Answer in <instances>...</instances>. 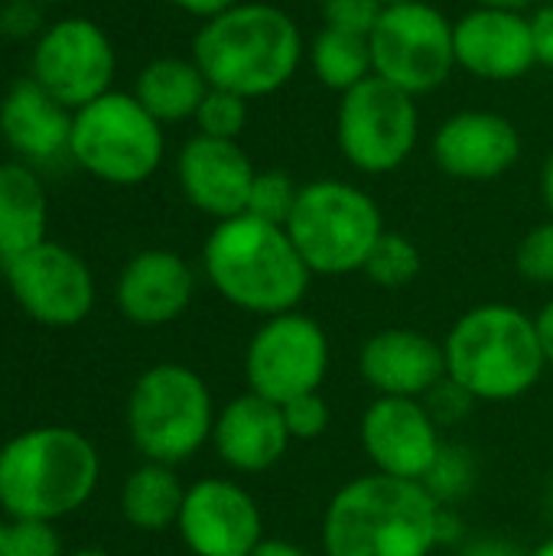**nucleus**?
<instances>
[{
  "label": "nucleus",
  "instance_id": "1",
  "mask_svg": "<svg viewBox=\"0 0 553 556\" xmlns=\"http://www.w3.org/2000/svg\"><path fill=\"white\" fill-rule=\"evenodd\" d=\"M443 505L424 489L381 472L349 479L326 505V556H433Z\"/></svg>",
  "mask_w": 553,
  "mask_h": 556
},
{
  "label": "nucleus",
  "instance_id": "2",
  "mask_svg": "<svg viewBox=\"0 0 553 556\" xmlns=\"http://www.w3.org/2000/svg\"><path fill=\"white\" fill-rule=\"evenodd\" d=\"M303 59L306 42L297 20L284 7L261 0H241L205 20L192 39V62L205 81L244 101L277 94L290 85Z\"/></svg>",
  "mask_w": 553,
  "mask_h": 556
},
{
  "label": "nucleus",
  "instance_id": "3",
  "mask_svg": "<svg viewBox=\"0 0 553 556\" xmlns=\"http://www.w3.org/2000/svg\"><path fill=\"white\" fill-rule=\"evenodd\" d=\"M202 270L228 306L261 319L300 309L313 280L287 228L248 212L215 222L202 244Z\"/></svg>",
  "mask_w": 553,
  "mask_h": 556
},
{
  "label": "nucleus",
  "instance_id": "4",
  "mask_svg": "<svg viewBox=\"0 0 553 556\" xmlns=\"http://www.w3.org/2000/svg\"><path fill=\"white\" fill-rule=\"evenodd\" d=\"M101 459L68 427H33L0 446V508L10 521H59L95 495Z\"/></svg>",
  "mask_w": 553,
  "mask_h": 556
},
{
  "label": "nucleus",
  "instance_id": "5",
  "mask_svg": "<svg viewBox=\"0 0 553 556\" xmlns=\"http://www.w3.org/2000/svg\"><path fill=\"white\" fill-rule=\"evenodd\" d=\"M447 375L479 404H508L525 397L548 358L538 323L512 303H482L466 309L443 339Z\"/></svg>",
  "mask_w": 553,
  "mask_h": 556
},
{
  "label": "nucleus",
  "instance_id": "6",
  "mask_svg": "<svg viewBox=\"0 0 553 556\" xmlns=\"http://www.w3.org/2000/svg\"><path fill=\"white\" fill-rule=\"evenodd\" d=\"M212 391L199 371L179 362L147 368L127 397V430L147 463L179 466L192 459L215 430Z\"/></svg>",
  "mask_w": 553,
  "mask_h": 556
},
{
  "label": "nucleus",
  "instance_id": "7",
  "mask_svg": "<svg viewBox=\"0 0 553 556\" xmlns=\"http://www.w3.org/2000/svg\"><path fill=\"white\" fill-rule=\"evenodd\" d=\"M378 202L342 179H316L300 186L287 235L313 277L359 274L385 235Z\"/></svg>",
  "mask_w": 553,
  "mask_h": 556
},
{
  "label": "nucleus",
  "instance_id": "8",
  "mask_svg": "<svg viewBox=\"0 0 553 556\" xmlns=\"http://www.w3.org/2000/svg\"><path fill=\"white\" fill-rule=\"evenodd\" d=\"M163 124L124 91H108L72 114V160L108 186H140L163 163Z\"/></svg>",
  "mask_w": 553,
  "mask_h": 556
},
{
  "label": "nucleus",
  "instance_id": "9",
  "mask_svg": "<svg viewBox=\"0 0 553 556\" xmlns=\"http://www.w3.org/2000/svg\"><path fill=\"white\" fill-rule=\"evenodd\" d=\"M417 98L381 81L378 75L339 94L336 140L352 169L365 176H388L411 160V153L417 150Z\"/></svg>",
  "mask_w": 553,
  "mask_h": 556
},
{
  "label": "nucleus",
  "instance_id": "10",
  "mask_svg": "<svg viewBox=\"0 0 553 556\" xmlns=\"http://www.w3.org/2000/svg\"><path fill=\"white\" fill-rule=\"evenodd\" d=\"M368 46L375 75L411 98L443 88L456 72L453 20L427 0L385 7Z\"/></svg>",
  "mask_w": 553,
  "mask_h": 556
},
{
  "label": "nucleus",
  "instance_id": "11",
  "mask_svg": "<svg viewBox=\"0 0 553 556\" xmlns=\"http://www.w3.org/2000/svg\"><path fill=\"white\" fill-rule=\"evenodd\" d=\"M326 371H329L326 329L300 309L261 319V326L254 329L244 349L248 391L274 404H287L300 394L319 391Z\"/></svg>",
  "mask_w": 553,
  "mask_h": 556
},
{
  "label": "nucleus",
  "instance_id": "12",
  "mask_svg": "<svg viewBox=\"0 0 553 556\" xmlns=\"http://www.w3.org/2000/svg\"><path fill=\"white\" fill-rule=\"evenodd\" d=\"M10 293L29 319L49 329H72L88 319L95 306V277L88 264L55 244L42 241L3 264Z\"/></svg>",
  "mask_w": 553,
  "mask_h": 556
},
{
  "label": "nucleus",
  "instance_id": "13",
  "mask_svg": "<svg viewBox=\"0 0 553 556\" xmlns=\"http://www.w3.org/2000/svg\"><path fill=\"white\" fill-rule=\"evenodd\" d=\"M114 68L117 59L108 33L85 16L49 26L33 49V78L68 111L108 94Z\"/></svg>",
  "mask_w": 553,
  "mask_h": 556
},
{
  "label": "nucleus",
  "instance_id": "14",
  "mask_svg": "<svg viewBox=\"0 0 553 556\" xmlns=\"http://www.w3.org/2000/svg\"><path fill=\"white\" fill-rule=\"evenodd\" d=\"M176 531L192 556H251L264 541V515L235 479H199L186 489Z\"/></svg>",
  "mask_w": 553,
  "mask_h": 556
},
{
  "label": "nucleus",
  "instance_id": "15",
  "mask_svg": "<svg viewBox=\"0 0 553 556\" xmlns=\"http://www.w3.org/2000/svg\"><path fill=\"white\" fill-rule=\"evenodd\" d=\"M362 453L372 472L424 482L443 450V430L414 397H375L359 424Z\"/></svg>",
  "mask_w": 553,
  "mask_h": 556
},
{
  "label": "nucleus",
  "instance_id": "16",
  "mask_svg": "<svg viewBox=\"0 0 553 556\" xmlns=\"http://www.w3.org/2000/svg\"><path fill=\"white\" fill-rule=\"evenodd\" d=\"M456 68H466L479 81H518L535 65L531 16L495 7H473L453 20Z\"/></svg>",
  "mask_w": 553,
  "mask_h": 556
},
{
  "label": "nucleus",
  "instance_id": "17",
  "mask_svg": "<svg viewBox=\"0 0 553 556\" xmlns=\"http://www.w3.org/2000/svg\"><path fill=\"white\" fill-rule=\"evenodd\" d=\"M430 156L460 182H492L521 160V130L495 111H456L437 127Z\"/></svg>",
  "mask_w": 553,
  "mask_h": 556
},
{
  "label": "nucleus",
  "instance_id": "18",
  "mask_svg": "<svg viewBox=\"0 0 553 556\" xmlns=\"http://www.w3.org/2000/svg\"><path fill=\"white\" fill-rule=\"evenodd\" d=\"M254 176L257 169L238 140H215L196 134L183 143L176 156V179L186 202L215 222L248 212Z\"/></svg>",
  "mask_w": 553,
  "mask_h": 556
},
{
  "label": "nucleus",
  "instance_id": "19",
  "mask_svg": "<svg viewBox=\"0 0 553 556\" xmlns=\"http://www.w3.org/2000/svg\"><path fill=\"white\" fill-rule=\"evenodd\" d=\"M359 375L378 397L424 401L447 378L443 342L417 329H378L359 349Z\"/></svg>",
  "mask_w": 553,
  "mask_h": 556
},
{
  "label": "nucleus",
  "instance_id": "20",
  "mask_svg": "<svg viewBox=\"0 0 553 556\" xmlns=\"http://www.w3.org/2000/svg\"><path fill=\"white\" fill-rule=\"evenodd\" d=\"M196 296L192 267L166 248L134 254L114 287L117 309L140 329H160L176 323Z\"/></svg>",
  "mask_w": 553,
  "mask_h": 556
},
{
  "label": "nucleus",
  "instance_id": "21",
  "mask_svg": "<svg viewBox=\"0 0 553 556\" xmlns=\"http://www.w3.org/2000/svg\"><path fill=\"white\" fill-rule=\"evenodd\" d=\"M290 443L293 440L287 433L280 404L264 401L254 391L231 397L215 417L212 446L231 472L241 476L267 472L287 456Z\"/></svg>",
  "mask_w": 553,
  "mask_h": 556
},
{
  "label": "nucleus",
  "instance_id": "22",
  "mask_svg": "<svg viewBox=\"0 0 553 556\" xmlns=\"http://www.w3.org/2000/svg\"><path fill=\"white\" fill-rule=\"evenodd\" d=\"M0 134L20 156L49 163L59 153H68L72 114L36 78H23L10 85L0 101Z\"/></svg>",
  "mask_w": 553,
  "mask_h": 556
},
{
  "label": "nucleus",
  "instance_id": "23",
  "mask_svg": "<svg viewBox=\"0 0 553 556\" xmlns=\"http://www.w3.org/2000/svg\"><path fill=\"white\" fill-rule=\"evenodd\" d=\"M49 202L39 176L23 163H0V264L46 241Z\"/></svg>",
  "mask_w": 553,
  "mask_h": 556
},
{
  "label": "nucleus",
  "instance_id": "24",
  "mask_svg": "<svg viewBox=\"0 0 553 556\" xmlns=\"http://www.w3.org/2000/svg\"><path fill=\"white\" fill-rule=\"evenodd\" d=\"M209 88L212 85L205 81L202 68L192 59L163 55V59H153L150 65L140 68L137 85H134V98L160 124H179V121L196 117Z\"/></svg>",
  "mask_w": 553,
  "mask_h": 556
},
{
  "label": "nucleus",
  "instance_id": "25",
  "mask_svg": "<svg viewBox=\"0 0 553 556\" xmlns=\"http://www.w3.org/2000/svg\"><path fill=\"white\" fill-rule=\"evenodd\" d=\"M186 502V485L176 476V466L143 463L121 485V515L130 528L156 534L176 528Z\"/></svg>",
  "mask_w": 553,
  "mask_h": 556
},
{
  "label": "nucleus",
  "instance_id": "26",
  "mask_svg": "<svg viewBox=\"0 0 553 556\" xmlns=\"http://www.w3.org/2000/svg\"><path fill=\"white\" fill-rule=\"evenodd\" d=\"M306 59H310L313 75L329 91H339V94L352 91L355 85L375 75L368 36H352V33H339L329 26H323L313 36V42L306 46Z\"/></svg>",
  "mask_w": 553,
  "mask_h": 556
},
{
  "label": "nucleus",
  "instance_id": "27",
  "mask_svg": "<svg viewBox=\"0 0 553 556\" xmlns=\"http://www.w3.org/2000/svg\"><path fill=\"white\" fill-rule=\"evenodd\" d=\"M420 267H424L420 248L401 231H385L372 248L362 274L381 290H401L420 277Z\"/></svg>",
  "mask_w": 553,
  "mask_h": 556
},
{
  "label": "nucleus",
  "instance_id": "28",
  "mask_svg": "<svg viewBox=\"0 0 553 556\" xmlns=\"http://www.w3.org/2000/svg\"><path fill=\"white\" fill-rule=\"evenodd\" d=\"M476 485V459L463 443H443L440 456L433 459L424 489L443 505H456L460 498H466Z\"/></svg>",
  "mask_w": 553,
  "mask_h": 556
},
{
  "label": "nucleus",
  "instance_id": "29",
  "mask_svg": "<svg viewBox=\"0 0 553 556\" xmlns=\"http://www.w3.org/2000/svg\"><path fill=\"white\" fill-rule=\"evenodd\" d=\"M300 186L293 182L290 173L284 169H257L254 186H251V199H248V215L284 225L290 222V212L297 205Z\"/></svg>",
  "mask_w": 553,
  "mask_h": 556
},
{
  "label": "nucleus",
  "instance_id": "30",
  "mask_svg": "<svg viewBox=\"0 0 553 556\" xmlns=\"http://www.w3.org/2000/svg\"><path fill=\"white\" fill-rule=\"evenodd\" d=\"M196 127L205 137L215 140H238L241 130L248 127V101L235 91L225 88H209V94L202 98L199 111H196Z\"/></svg>",
  "mask_w": 553,
  "mask_h": 556
},
{
  "label": "nucleus",
  "instance_id": "31",
  "mask_svg": "<svg viewBox=\"0 0 553 556\" xmlns=\"http://www.w3.org/2000/svg\"><path fill=\"white\" fill-rule=\"evenodd\" d=\"M515 267L528 283L538 287H553V218L535 225L515 254Z\"/></svg>",
  "mask_w": 553,
  "mask_h": 556
},
{
  "label": "nucleus",
  "instance_id": "32",
  "mask_svg": "<svg viewBox=\"0 0 553 556\" xmlns=\"http://www.w3.org/2000/svg\"><path fill=\"white\" fill-rule=\"evenodd\" d=\"M280 410H284V424H287L290 440H300V443L319 440L332 424V410H329V404H326V397L319 391L300 394V397L280 404Z\"/></svg>",
  "mask_w": 553,
  "mask_h": 556
},
{
  "label": "nucleus",
  "instance_id": "33",
  "mask_svg": "<svg viewBox=\"0 0 553 556\" xmlns=\"http://www.w3.org/2000/svg\"><path fill=\"white\" fill-rule=\"evenodd\" d=\"M476 404H479V401H476L463 384H456L450 375H447L440 384H433V388L427 391V397H424V407H427V414L433 417V424H437L440 430L466 424Z\"/></svg>",
  "mask_w": 553,
  "mask_h": 556
},
{
  "label": "nucleus",
  "instance_id": "34",
  "mask_svg": "<svg viewBox=\"0 0 553 556\" xmlns=\"http://www.w3.org/2000/svg\"><path fill=\"white\" fill-rule=\"evenodd\" d=\"M381 13V0H323V26L352 36H372Z\"/></svg>",
  "mask_w": 553,
  "mask_h": 556
},
{
  "label": "nucleus",
  "instance_id": "35",
  "mask_svg": "<svg viewBox=\"0 0 553 556\" xmlns=\"http://www.w3.org/2000/svg\"><path fill=\"white\" fill-rule=\"evenodd\" d=\"M7 551L10 556H65L62 538L52 521H10Z\"/></svg>",
  "mask_w": 553,
  "mask_h": 556
},
{
  "label": "nucleus",
  "instance_id": "36",
  "mask_svg": "<svg viewBox=\"0 0 553 556\" xmlns=\"http://www.w3.org/2000/svg\"><path fill=\"white\" fill-rule=\"evenodd\" d=\"M531 39L538 65L553 68V3H544L531 13Z\"/></svg>",
  "mask_w": 553,
  "mask_h": 556
},
{
  "label": "nucleus",
  "instance_id": "37",
  "mask_svg": "<svg viewBox=\"0 0 553 556\" xmlns=\"http://www.w3.org/2000/svg\"><path fill=\"white\" fill-rule=\"evenodd\" d=\"M460 556H531L525 554L515 541L508 538H476L469 544H463Z\"/></svg>",
  "mask_w": 553,
  "mask_h": 556
},
{
  "label": "nucleus",
  "instance_id": "38",
  "mask_svg": "<svg viewBox=\"0 0 553 556\" xmlns=\"http://www.w3.org/2000/svg\"><path fill=\"white\" fill-rule=\"evenodd\" d=\"M176 10H183V13H189V16H196V20H212V16H218V13H225V10H231V7H238L241 0H169Z\"/></svg>",
  "mask_w": 553,
  "mask_h": 556
},
{
  "label": "nucleus",
  "instance_id": "39",
  "mask_svg": "<svg viewBox=\"0 0 553 556\" xmlns=\"http://www.w3.org/2000/svg\"><path fill=\"white\" fill-rule=\"evenodd\" d=\"M535 323H538V336H541V349H544L548 368H553V296L541 306V313L535 316Z\"/></svg>",
  "mask_w": 553,
  "mask_h": 556
},
{
  "label": "nucleus",
  "instance_id": "40",
  "mask_svg": "<svg viewBox=\"0 0 553 556\" xmlns=\"http://www.w3.org/2000/svg\"><path fill=\"white\" fill-rule=\"evenodd\" d=\"M251 556H313L306 547H300V544H293V541H280V538H264L257 547H254V554Z\"/></svg>",
  "mask_w": 553,
  "mask_h": 556
},
{
  "label": "nucleus",
  "instance_id": "41",
  "mask_svg": "<svg viewBox=\"0 0 553 556\" xmlns=\"http://www.w3.org/2000/svg\"><path fill=\"white\" fill-rule=\"evenodd\" d=\"M541 199H544V208L551 212L553 218V150L548 153L544 166H541Z\"/></svg>",
  "mask_w": 553,
  "mask_h": 556
},
{
  "label": "nucleus",
  "instance_id": "42",
  "mask_svg": "<svg viewBox=\"0 0 553 556\" xmlns=\"http://www.w3.org/2000/svg\"><path fill=\"white\" fill-rule=\"evenodd\" d=\"M531 3L538 0H476V7H495V10H515V13H525Z\"/></svg>",
  "mask_w": 553,
  "mask_h": 556
},
{
  "label": "nucleus",
  "instance_id": "43",
  "mask_svg": "<svg viewBox=\"0 0 553 556\" xmlns=\"http://www.w3.org/2000/svg\"><path fill=\"white\" fill-rule=\"evenodd\" d=\"M68 556H111L108 551H101V547H81V551H75V554Z\"/></svg>",
  "mask_w": 553,
  "mask_h": 556
},
{
  "label": "nucleus",
  "instance_id": "44",
  "mask_svg": "<svg viewBox=\"0 0 553 556\" xmlns=\"http://www.w3.org/2000/svg\"><path fill=\"white\" fill-rule=\"evenodd\" d=\"M531 556H553V538L551 541H544L541 547H535V551H531Z\"/></svg>",
  "mask_w": 553,
  "mask_h": 556
},
{
  "label": "nucleus",
  "instance_id": "45",
  "mask_svg": "<svg viewBox=\"0 0 553 556\" xmlns=\"http://www.w3.org/2000/svg\"><path fill=\"white\" fill-rule=\"evenodd\" d=\"M0 556H10V551H7V525L0 521Z\"/></svg>",
  "mask_w": 553,
  "mask_h": 556
},
{
  "label": "nucleus",
  "instance_id": "46",
  "mask_svg": "<svg viewBox=\"0 0 553 556\" xmlns=\"http://www.w3.org/2000/svg\"><path fill=\"white\" fill-rule=\"evenodd\" d=\"M548 508H551V518H553V479H551V489H548Z\"/></svg>",
  "mask_w": 553,
  "mask_h": 556
},
{
  "label": "nucleus",
  "instance_id": "47",
  "mask_svg": "<svg viewBox=\"0 0 553 556\" xmlns=\"http://www.w3.org/2000/svg\"><path fill=\"white\" fill-rule=\"evenodd\" d=\"M385 7H398V3H414V0H381Z\"/></svg>",
  "mask_w": 553,
  "mask_h": 556
},
{
  "label": "nucleus",
  "instance_id": "48",
  "mask_svg": "<svg viewBox=\"0 0 553 556\" xmlns=\"http://www.w3.org/2000/svg\"><path fill=\"white\" fill-rule=\"evenodd\" d=\"M39 3H62V0H39Z\"/></svg>",
  "mask_w": 553,
  "mask_h": 556
}]
</instances>
